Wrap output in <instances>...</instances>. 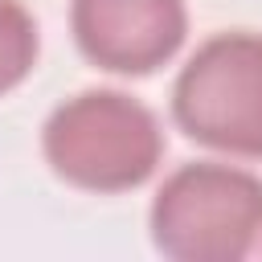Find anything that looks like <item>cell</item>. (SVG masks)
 Segmentation results:
<instances>
[{
    "mask_svg": "<svg viewBox=\"0 0 262 262\" xmlns=\"http://www.w3.org/2000/svg\"><path fill=\"white\" fill-rule=\"evenodd\" d=\"M37 61V29L33 16L16 0H0V94L20 86Z\"/></svg>",
    "mask_w": 262,
    "mask_h": 262,
    "instance_id": "5",
    "label": "cell"
},
{
    "mask_svg": "<svg viewBox=\"0 0 262 262\" xmlns=\"http://www.w3.org/2000/svg\"><path fill=\"white\" fill-rule=\"evenodd\" d=\"M176 123L205 147L262 160V37L221 33L176 78Z\"/></svg>",
    "mask_w": 262,
    "mask_h": 262,
    "instance_id": "3",
    "label": "cell"
},
{
    "mask_svg": "<svg viewBox=\"0 0 262 262\" xmlns=\"http://www.w3.org/2000/svg\"><path fill=\"white\" fill-rule=\"evenodd\" d=\"M78 49L115 74H151L164 66L184 33V0H74Z\"/></svg>",
    "mask_w": 262,
    "mask_h": 262,
    "instance_id": "4",
    "label": "cell"
},
{
    "mask_svg": "<svg viewBox=\"0 0 262 262\" xmlns=\"http://www.w3.org/2000/svg\"><path fill=\"white\" fill-rule=\"evenodd\" d=\"M262 233V180L229 164H184L151 205V237L176 262H237Z\"/></svg>",
    "mask_w": 262,
    "mask_h": 262,
    "instance_id": "2",
    "label": "cell"
},
{
    "mask_svg": "<svg viewBox=\"0 0 262 262\" xmlns=\"http://www.w3.org/2000/svg\"><path fill=\"white\" fill-rule=\"evenodd\" d=\"M164 151L156 115L119 90H86L61 102L45 123V160L90 192H127L143 184Z\"/></svg>",
    "mask_w": 262,
    "mask_h": 262,
    "instance_id": "1",
    "label": "cell"
}]
</instances>
